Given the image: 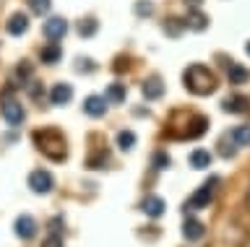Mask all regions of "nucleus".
<instances>
[{
    "mask_svg": "<svg viewBox=\"0 0 250 247\" xmlns=\"http://www.w3.org/2000/svg\"><path fill=\"white\" fill-rule=\"evenodd\" d=\"M151 13H154V3H151V0H138V3H136V16L146 19V16H151Z\"/></svg>",
    "mask_w": 250,
    "mask_h": 247,
    "instance_id": "c85d7f7f",
    "label": "nucleus"
},
{
    "mask_svg": "<svg viewBox=\"0 0 250 247\" xmlns=\"http://www.w3.org/2000/svg\"><path fill=\"white\" fill-rule=\"evenodd\" d=\"M13 78H16V83H26L29 78H31V65L26 63V60H21V65H16V73H13Z\"/></svg>",
    "mask_w": 250,
    "mask_h": 247,
    "instance_id": "393cba45",
    "label": "nucleus"
},
{
    "mask_svg": "<svg viewBox=\"0 0 250 247\" xmlns=\"http://www.w3.org/2000/svg\"><path fill=\"white\" fill-rule=\"evenodd\" d=\"M42 32H44V37L50 42H58V39H62V37L68 34V21L62 19V16H52V19L44 21Z\"/></svg>",
    "mask_w": 250,
    "mask_h": 247,
    "instance_id": "39448f33",
    "label": "nucleus"
},
{
    "mask_svg": "<svg viewBox=\"0 0 250 247\" xmlns=\"http://www.w3.org/2000/svg\"><path fill=\"white\" fill-rule=\"evenodd\" d=\"M183 81H185V89L193 91V94H198V96L214 94L216 86H219V83H216V76L211 73L206 65H190V68L185 71Z\"/></svg>",
    "mask_w": 250,
    "mask_h": 247,
    "instance_id": "f03ea898",
    "label": "nucleus"
},
{
    "mask_svg": "<svg viewBox=\"0 0 250 247\" xmlns=\"http://www.w3.org/2000/svg\"><path fill=\"white\" fill-rule=\"evenodd\" d=\"M250 78L248 68H242L240 63H234V60H229V65H227V81L234 83V86H240V83H245Z\"/></svg>",
    "mask_w": 250,
    "mask_h": 247,
    "instance_id": "ddd939ff",
    "label": "nucleus"
},
{
    "mask_svg": "<svg viewBox=\"0 0 250 247\" xmlns=\"http://www.w3.org/2000/svg\"><path fill=\"white\" fill-rule=\"evenodd\" d=\"M125 94H128V91H125V83H109L104 96H107V102H112V104H123Z\"/></svg>",
    "mask_w": 250,
    "mask_h": 247,
    "instance_id": "6ab92c4d",
    "label": "nucleus"
},
{
    "mask_svg": "<svg viewBox=\"0 0 250 247\" xmlns=\"http://www.w3.org/2000/svg\"><path fill=\"white\" fill-rule=\"evenodd\" d=\"M60 57H62V50H60L58 42H50V44H44V47L39 50V60L47 63V65H55Z\"/></svg>",
    "mask_w": 250,
    "mask_h": 247,
    "instance_id": "dca6fc26",
    "label": "nucleus"
},
{
    "mask_svg": "<svg viewBox=\"0 0 250 247\" xmlns=\"http://www.w3.org/2000/svg\"><path fill=\"white\" fill-rule=\"evenodd\" d=\"M141 91H144V96L148 99V102H154V99H159L162 94H164V83H162V78H148V81H144V86H141Z\"/></svg>",
    "mask_w": 250,
    "mask_h": 247,
    "instance_id": "4468645a",
    "label": "nucleus"
},
{
    "mask_svg": "<svg viewBox=\"0 0 250 247\" xmlns=\"http://www.w3.org/2000/svg\"><path fill=\"white\" fill-rule=\"evenodd\" d=\"M164 200L159 195H146L144 200H141V211H144L146 216H151V219H159V216L164 213Z\"/></svg>",
    "mask_w": 250,
    "mask_h": 247,
    "instance_id": "6e6552de",
    "label": "nucleus"
},
{
    "mask_svg": "<svg viewBox=\"0 0 250 247\" xmlns=\"http://www.w3.org/2000/svg\"><path fill=\"white\" fill-rule=\"evenodd\" d=\"M60 227H62V216H55V219L50 221V231H52V234H58Z\"/></svg>",
    "mask_w": 250,
    "mask_h": 247,
    "instance_id": "f704fd0d",
    "label": "nucleus"
},
{
    "mask_svg": "<svg viewBox=\"0 0 250 247\" xmlns=\"http://www.w3.org/2000/svg\"><path fill=\"white\" fill-rule=\"evenodd\" d=\"M219 146H222V149H219V153H222L224 159L234 156V151H237V149H234V146H229V143H227V138H222V143H219Z\"/></svg>",
    "mask_w": 250,
    "mask_h": 247,
    "instance_id": "7c9ffc66",
    "label": "nucleus"
},
{
    "mask_svg": "<svg viewBox=\"0 0 250 247\" xmlns=\"http://www.w3.org/2000/svg\"><path fill=\"white\" fill-rule=\"evenodd\" d=\"M83 112H86V114H91V117H102V114L107 112V96H97V94L86 96Z\"/></svg>",
    "mask_w": 250,
    "mask_h": 247,
    "instance_id": "9d476101",
    "label": "nucleus"
},
{
    "mask_svg": "<svg viewBox=\"0 0 250 247\" xmlns=\"http://www.w3.org/2000/svg\"><path fill=\"white\" fill-rule=\"evenodd\" d=\"M31 141L39 151L44 153L50 161H65L68 159V146H65V135L58 128H39L31 133Z\"/></svg>",
    "mask_w": 250,
    "mask_h": 247,
    "instance_id": "f257e3e1",
    "label": "nucleus"
},
{
    "mask_svg": "<svg viewBox=\"0 0 250 247\" xmlns=\"http://www.w3.org/2000/svg\"><path fill=\"white\" fill-rule=\"evenodd\" d=\"M13 229H16V237L19 239H31L37 234V221L31 219V216H19V219H16V224H13Z\"/></svg>",
    "mask_w": 250,
    "mask_h": 247,
    "instance_id": "0eeeda50",
    "label": "nucleus"
},
{
    "mask_svg": "<svg viewBox=\"0 0 250 247\" xmlns=\"http://www.w3.org/2000/svg\"><path fill=\"white\" fill-rule=\"evenodd\" d=\"M3 117H5L8 125L19 128L21 122L26 120V112H23L21 102H16V99H5V102H3Z\"/></svg>",
    "mask_w": 250,
    "mask_h": 247,
    "instance_id": "423d86ee",
    "label": "nucleus"
},
{
    "mask_svg": "<svg viewBox=\"0 0 250 247\" xmlns=\"http://www.w3.org/2000/svg\"><path fill=\"white\" fill-rule=\"evenodd\" d=\"M245 52H248V55H250V42H248V44H245Z\"/></svg>",
    "mask_w": 250,
    "mask_h": 247,
    "instance_id": "4c0bfd02",
    "label": "nucleus"
},
{
    "mask_svg": "<svg viewBox=\"0 0 250 247\" xmlns=\"http://www.w3.org/2000/svg\"><path fill=\"white\" fill-rule=\"evenodd\" d=\"M29 3V8L37 13V16H44L47 11H50V5H52V0H26Z\"/></svg>",
    "mask_w": 250,
    "mask_h": 247,
    "instance_id": "cd10ccee",
    "label": "nucleus"
},
{
    "mask_svg": "<svg viewBox=\"0 0 250 247\" xmlns=\"http://www.w3.org/2000/svg\"><path fill=\"white\" fill-rule=\"evenodd\" d=\"M42 94H44L42 83H34V81H31V83H29V96H31V99H39Z\"/></svg>",
    "mask_w": 250,
    "mask_h": 247,
    "instance_id": "473e14b6",
    "label": "nucleus"
},
{
    "mask_svg": "<svg viewBox=\"0 0 250 247\" xmlns=\"http://www.w3.org/2000/svg\"><path fill=\"white\" fill-rule=\"evenodd\" d=\"M169 164H172V159H169L167 151H156L154 156H151V167L154 169H167Z\"/></svg>",
    "mask_w": 250,
    "mask_h": 247,
    "instance_id": "bb28decb",
    "label": "nucleus"
},
{
    "mask_svg": "<svg viewBox=\"0 0 250 247\" xmlns=\"http://www.w3.org/2000/svg\"><path fill=\"white\" fill-rule=\"evenodd\" d=\"M216 185H219V177H208V180L203 182L201 188L190 195V200L185 203V211H198V208H208V203L214 200Z\"/></svg>",
    "mask_w": 250,
    "mask_h": 247,
    "instance_id": "7ed1b4c3",
    "label": "nucleus"
},
{
    "mask_svg": "<svg viewBox=\"0 0 250 247\" xmlns=\"http://www.w3.org/2000/svg\"><path fill=\"white\" fill-rule=\"evenodd\" d=\"M42 247H62V237H60V234H50V237L42 242Z\"/></svg>",
    "mask_w": 250,
    "mask_h": 247,
    "instance_id": "2f4dec72",
    "label": "nucleus"
},
{
    "mask_svg": "<svg viewBox=\"0 0 250 247\" xmlns=\"http://www.w3.org/2000/svg\"><path fill=\"white\" fill-rule=\"evenodd\" d=\"M185 3H190L193 8H198V5H201V0H185Z\"/></svg>",
    "mask_w": 250,
    "mask_h": 247,
    "instance_id": "e433bc0d",
    "label": "nucleus"
},
{
    "mask_svg": "<svg viewBox=\"0 0 250 247\" xmlns=\"http://www.w3.org/2000/svg\"><path fill=\"white\" fill-rule=\"evenodd\" d=\"M109 161V153L107 151H99V153H91L89 159H86V167L89 169H102Z\"/></svg>",
    "mask_w": 250,
    "mask_h": 247,
    "instance_id": "a878e982",
    "label": "nucleus"
},
{
    "mask_svg": "<svg viewBox=\"0 0 250 247\" xmlns=\"http://www.w3.org/2000/svg\"><path fill=\"white\" fill-rule=\"evenodd\" d=\"M26 29H29V16L26 13H13V16L8 19V32H11L13 37L26 34Z\"/></svg>",
    "mask_w": 250,
    "mask_h": 247,
    "instance_id": "2eb2a0df",
    "label": "nucleus"
},
{
    "mask_svg": "<svg viewBox=\"0 0 250 247\" xmlns=\"http://www.w3.org/2000/svg\"><path fill=\"white\" fill-rule=\"evenodd\" d=\"M188 24L183 19H167V24H164V34L167 37H180V32H183Z\"/></svg>",
    "mask_w": 250,
    "mask_h": 247,
    "instance_id": "b1692460",
    "label": "nucleus"
},
{
    "mask_svg": "<svg viewBox=\"0 0 250 247\" xmlns=\"http://www.w3.org/2000/svg\"><path fill=\"white\" fill-rule=\"evenodd\" d=\"M76 29H78V34H81V37H94V34H97V29H99V21L97 19H81Z\"/></svg>",
    "mask_w": 250,
    "mask_h": 247,
    "instance_id": "4be33fe9",
    "label": "nucleus"
},
{
    "mask_svg": "<svg viewBox=\"0 0 250 247\" xmlns=\"http://www.w3.org/2000/svg\"><path fill=\"white\" fill-rule=\"evenodd\" d=\"M117 146H120L123 151H130L133 146H136V133H133V130H120V133H117Z\"/></svg>",
    "mask_w": 250,
    "mask_h": 247,
    "instance_id": "5701e85b",
    "label": "nucleus"
},
{
    "mask_svg": "<svg viewBox=\"0 0 250 247\" xmlns=\"http://www.w3.org/2000/svg\"><path fill=\"white\" fill-rule=\"evenodd\" d=\"M185 24L190 26V29H195V32H203V29L208 26V19L203 16V13L198 11V8H193L190 13H188V19H185Z\"/></svg>",
    "mask_w": 250,
    "mask_h": 247,
    "instance_id": "aec40b11",
    "label": "nucleus"
},
{
    "mask_svg": "<svg viewBox=\"0 0 250 247\" xmlns=\"http://www.w3.org/2000/svg\"><path fill=\"white\" fill-rule=\"evenodd\" d=\"M76 63H78V65H76V71H81V73H91V71H94V63H91L89 57H78Z\"/></svg>",
    "mask_w": 250,
    "mask_h": 247,
    "instance_id": "c756f323",
    "label": "nucleus"
},
{
    "mask_svg": "<svg viewBox=\"0 0 250 247\" xmlns=\"http://www.w3.org/2000/svg\"><path fill=\"white\" fill-rule=\"evenodd\" d=\"M229 138L234 141V146H250V125H240V128H234Z\"/></svg>",
    "mask_w": 250,
    "mask_h": 247,
    "instance_id": "412c9836",
    "label": "nucleus"
},
{
    "mask_svg": "<svg viewBox=\"0 0 250 247\" xmlns=\"http://www.w3.org/2000/svg\"><path fill=\"white\" fill-rule=\"evenodd\" d=\"M190 125H193V128H188L185 133H183V138H201L203 133H206V128H208V120L198 114V117H193Z\"/></svg>",
    "mask_w": 250,
    "mask_h": 247,
    "instance_id": "a211bd4d",
    "label": "nucleus"
},
{
    "mask_svg": "<svg viewBox=\"0 0 250 247\" xmlns=\"http://www.w3.org/2000/svg\"><path fill=\"white\" fill-rule=\"evenodd\" d=\"M248 104H250L248 96L234 94V96H227L224 102H222V110L224 112H232V114H240V112H248Z\"/></svg>",
    "mask_w": 250,
    "mask_h": 247,
    "instance_id": "9b49d317",
    "label": "nucleus"
},
{
    "mask_svg": "<svg viewBox=\"0 0 250 247\" xmlns=\"http://www.w3.org/2000/svg\"><path fill=\"white\" fill-rule=\"evenodd\" d=\"M70 99H73V89H70V83H55L52 91H50V102L55 107H62V104H68Z\"/></svg>",
    "mask_w": 250,
    "mask_h": 247,
    "instance_id": "1a4fd4ad",
    "label": "nucleus"
},
{
    "mask_svg": "<svg viewBox=\"0 0 250 247\" xmlns=\"http://www.w3.org/2000/svg\"><path fill=\"white\" fill-rule=\"evenodd\" d=\"M203 234H206V227H203L198 219H185V224H183V237L188 239V242H195V239H201Z\"/></svg>",
    "mask_w": 250,
    "mask_h": 247,
    "instance_id": "f8f14e48",
    "label": "nucleus"
},
{
    "mask_svg": "<svg viewBox=\"0 0 250 247\" xmlns=\"http://www.w3.org/2000/svg\"><path fill=\"white\" fill-rule=\"evenodd\" d=\"M128 68H130V60H128V57H117V60H115V71H117V73H120V71H128Z\"/></svg>",
    "mask_w": 250,
    "mask_h": 247,
    "instance_id": "72a5a7b5",
    "label": "nucleus"
},
{
    "mask_svg": "<svg viewBox=\"0 0 250 247\" xmlns=\"http://www.w3.org/2000/svg\"><path fill=\"white\" fill-rule=\"evenodd\" d=\"M245 206H248V211H250V188H248V192H245Z\"/></svg>",
    "mask_w": 250,
    "mask_h": 247,
    "instance_id": "c9c22d12",
    "label": "nucleus"
},
{
    "mask_svg": "<svg viewBox=\"0 0 250 247\" xmlns=\"http://www.w3.org/2000/svg\"><path fill=\"white\" fill-rule=\"evenodd\" d=\"M211 153L206 151V149H195L193 153H190V167L193 169H206V167H211Z\"/></svg>",
    "mask_w": 250,
    "mask_h": 247,
    "instance_id": "f3484780",
    "label": "nucleus"
},
{
    "mask_svg": "<svg viewBox=\"0 0 250 247\" xmlns=\"http://www.w3.org/2000/svg\"><path fill=\"white\" fill-rule=\"evenodd\" d=\"M29 188H31V192H37V195H47V192L55 188V180L47 169H34V172L29 174Z\"/></svg>",
    "mask_w": 250,
    "mask_h": 247,
    "instance_id": "20e7f679",
    "label": "nucleus"
}]
</instances>
